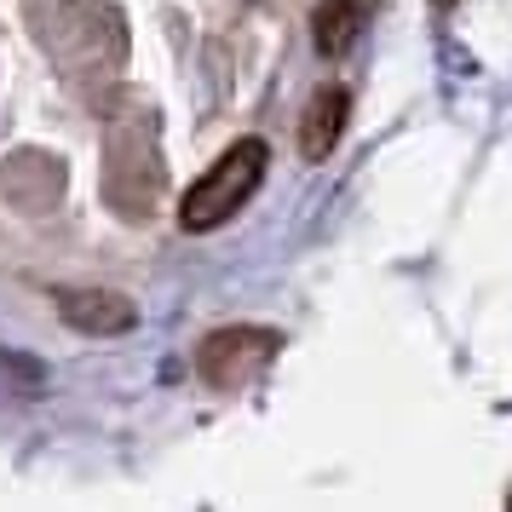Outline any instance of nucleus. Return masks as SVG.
Returning <instances> with one entry per match:
<instances>
[{"instance_id": "nucleus-1", "label": "nucleus", "mask_w": 512, "mask_h": 512, "mask_svg": "<svg viewBox=\"0 0 512 512\" xmlns=\"http://www.w3.org/2000/svg\"><path fill=\"white\" fill-rule=\"evenodd\" d=\"M104 196L110 208L127 219H144L162 196V156H156V121L144 110L110 121V139H104Z\"/></svg>"}, {"instance_id": "nucleus-2", "label": "nucleus", "mask_w": 512, "mask_h": 512, "mask_svg": "<svg viewBox=\"0 0 512 512\" xmlns=\"http://www.w3.org/2000/svg\"><path fill=\"white\" fill-rule=\"evenodd\" d=\"M265 167H271L265 139H236L231 150H225V156H219V162L185 190V202H179V225H185L190 236L219 231V225H225L231 213H242V202L259 190Z\"/></svg>"}, {"instance_id": "nucleus-3", "label": "nucleus", "mask_w": 512, "mask_h": 512, "mask_svg": "<svg viewBox=\"0 0 512 512\" xmlns=\"http://www.w3.org/2000/svg\"><path fill=\"white\" fill-rule=\"evenodd\" d=\"M282 351V334L277 328H254V323H231V328H213L202 351H196V369L208 386L219 392H242L254 386L259 374L271 369V357Z\"/></svg>"}, {"instance_id": "nucleus-4", "label": "nucleus", "mask_w": 512, "mask_h": 512, "mask_svg": "<svg viewBox=\"0 0 512 512\" xmlns=\"http://www.w3.org/2000/svg\"><path fill=\"white\" fill-rule=\"evenodd\" d=\"M58 311L81 334H127V328L139 323V305L127 300V294H110V288H64Z\"/></svg>"}, {"instance_id": "nucleus-5", "label": "nucleus", "mask_w": 512, "mask_h": 512, "mask_svg": "<svg viewBox=\"0 0 512 512\" xmlns=\"http://www.w3.org/2000/svg\"><path fill=\"white\" fill-rule=\"evenodd\" d=\"M346 116H351V93L346 87H323V93L305 104V116H300L305 162H328V156H334V144H340V133H346Z\"/></svg>"}, {"instance_id": "nucleus-6", "label": "nucleus", "mask_w": 512, "mask_h": 512, "mask_svg": "<svg viewBox=\"0 0 512 512\" xmlns=\"http://www.w3.org/2000/svg\"><path fill=\"white\" fill-rule=\"evenodd\" d=\"M6 196L18 208H52L64 196V167L52 162V156H41V150H18L6 162Z\"/></svg>"}, {"instance_id": "nucleus-7", "label": "nucleus", "mask_w": 512, "mask_h": 512, "mask_svg": "<svg viewBox=\"0 0 512 512\" xmlns=\"http://www.w3.org/2000/svg\"><path fill=\"white\" fill-rule=\"evenodd\" d=\"M369 12H374V0H323V6H317V18H311L317 52H323V58L351 52V41H357L363 24H369Z\"/></svg>"}, {"instance_id": "nucleus-8", "label": "nucleus", "mask_w": 512, "mask_h": 512, "mask_svg": "<svg viewBox=\"0 0 512 512\" xmlns=\"http://www.w3.org/2000/svg\"><path fill=\"white\" fill-rule=\"evenodd\" d=\"M438 6H455V0H438Z\"/></svg>"}, {"instance_id": "nucleus-9", "label": "nucleus", "mask_w": 512, "mask_h": 512, "mask_svg": "<svg viewBox=\"0 0 512 512\" xmlns=\"http://www.w3.org/2000/svg\"><path fill=\"white\" fill-rule=\"evenodd\" d=\"M507 512H512V501H507Z\"/></svg>"}]
</instances>
